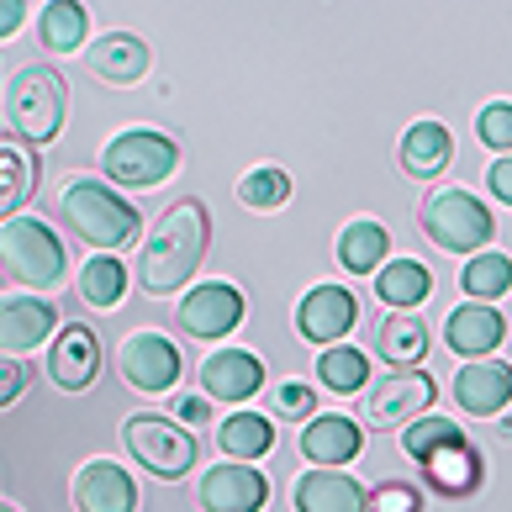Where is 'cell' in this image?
<instances>
[{
	"instance_id": "42",
	"label": "cell",
	"mask_w": 512,
	"mask_h": 512,
	"mask_svg": "<svg viewBox=\"0 0 512 512\" xmlns=\"http://www.w3.org/2000/svg\"><path fill=\"white\" fill-rule=\"evenodd\" d=\"M0 512H16V507H11V502H0Z\"/></svg>"
},
{
	"instance_id": "5",
	"label": "cell",
	"mask_w": 512,
	"mask_h": 512,
	"mask_svg": "<svg viewBox=\"0 0 512 512\" xmlns=\"http://www.w3.org/2000/svg\"><path fill=\"white\" fill-rule=\"evenodd\" d=\"M417 227L439 243V249L449 254H486V243L497 238V222H491L486 201H476L470 191H454V185H444V191L423 196V206H417Z\"/></svg>"
},
{
	"instance_id": "4",
	"label": "cell",
	"mask_w": 512,
	"mask_h": 512,
	"mask_svg": "<svg viewBox=\"0 0 512 512\" xmlns=\"http://www.w3.org/2000/svg\"><path fill=\"white\" fill-rule=\"evenodd\" d=\"M106 180H117L122 191H154L180 169V138H169L159 127H122L101 154Z\"/></svg>"
},
{
	"instance_id": "10",
	"label": "cell",
	"mask_w": 512,
	"mask_h": 512,
	"mask_svg": "<svg viewBox=\"0 0 512 512\" xmlns=\"http://www.w3.org/2000/svg\"><path fill=\"white\" fill-rule=\"evenodd\" d=\"M175 322L185 338H206L217 344L243 322V291L227 286V280H201V286L185 291V301L175 307Z\"/></svg>"
},
{
	"instance_id": "16",
	"label": "cell",
	"mask_w": 512,
	"mask_h": 512,
	"mask_svg": "<svg viewBox=\"0 0 512 512\" xmlns=\"http://www.w3.org/2000/svg\"><path fill=\"white\" fill-rule=\"evenodd\" d=\"M201 507L206 512H259L270 502V476H259L254 465H212L201 476Z\"/></svg>"
},
{
	"instance_id": "7",
	"label": "cell",
	"mask_w": 512,
	"mask_h": 512,
	"mask_svg": "<svg viewBox=\"0 0 512 512\" xmlns=\"http://www.w3.org/2000/svg\"><path fill=\"white\" fill-rule=\"evenodd\" d=\"M122 444L127 454L138 460L148 476H159V481H180V476H191V465H196V433H185L175 417H159V412H138V417H127L122 423Z\"/></svg>"
},
{
	"instance_id": "18",
	"label": "cell",
	"mask_w": 512,
	"mask_h": 512,
	"mask_svg": "<svg viewBox=\"0 0 512 512\" xmlns=\"http://www.w3.org/2000/svg\"><path fill=\"white\" fill-rule=\"evenodd\" d=\"M74 512H138V481L111 460H85L74 470Z\"/></svg>"
},
{
	"instance_id": "32",
	"label": "cell",
	"mask_w": 512,
	"mask_h": 512,
	"mask_svg": "<svg viewBox=\"0 0 512 512\" xmlns=\"http://www.w3.org/2000/svg\"><path fill=\"white\" fill-rule=\"evenodd\" d=\"M317 381L328 386V391H338V396H349V391H370V359H365V349H322L317 354Z\"/></svg>"
},
{
	"instance_id": "17",
	"label": "cell",
	"mask_w": 512,
	"mask_h": 512,
	"mask_svg": "<svg viewBox=\"0 0 512 512\" xmlns=\"http://www.w3.org/2000/svg\"><path fill=\"white\" fill-rule=\"evenodd\" d=\"M454 402L470 417H497L512 407V365L507 359H470L454 375Z\"/></svg>"
},
{
	"instance_id": "37",
	"label": "cell",
	"mask_w": 512,
	"mask_h": 512,
	"mask_svg": "<svg viewBox=\"0 0 512 512\" xmlns=\"http://www.w3.org/2000/svg\"><path fill=\"white\" fill-rule=\"evenodd\" d=\"M476 132H481L486 148H497V154L507 159V154H512V101H491V106L481 111Z\"/></svg>"
},
{
	"instance_id": "23",
	"label": "cell",
	"mask_w": 512,
	"mask_h": 512,
	"mask_svg": "<svg viewBox=\"0 0 512 512\" xmlns=\"http://www.w3.org/2000/svg\"><path fill=\"white\" fill-rule=\"evenodd\" d=\"M370 491L344 470H307L296 476V512H365Z\"/></svg>"
},
{
	"instance_id": "21",
	"label": "cell",
	"mask_w": 512,
	"mask_h": 512,
	"mask_svg": "<svg viewBox=\"0 0 512 512\" xmlns=\"http://www.w3.org/2000/svg\"><path fill=\"white\" fill-rule=\"evenodd\" d=\"M85 64L106 85H138L143 74H148V64H154V53H148V43H143L138 32H106V37L90 43Z\"/></svg>"
},
{
	"instance_id": "27",
	"label": "cell",
	"mask_w": 512,
	"mask_h": 512,
	"mask_svg": "<svg viewBox=\"0 0 512 512\" xmlns=\"http://www.w3.org/2000/svg\"><path fill=\"white\" fill-rule=\"evenodd\" d=\"M386 249H391V233H386V222H375V217H354L344 233H338V264H344L349 275H375L386 264Z\"/></svg>"
},
{
	"instance_id": "38",
	"label": "cell",
	"mask_w": 512,
	"mask_h": 512,
	"mask_svg": "<svg viewBox=\"0 0 512 512\" xmlns=\"http://www.w3.org/2000/svg\"><path fill=\"white\" fill-rule=\"evenodd\" d=\"M27 386H32V370L22 365V359H6V354H0V412L22 402Z\"/></svg>"
},
{
	"instance_id": "25",
	"label": "cell",
	"mask_w": 512,
	"mask_h": 512,
	"mask_svg": "<svg viewBox=\"0 0 512 512\" xmlns=\"http://www.w3.org/2000/svg\"><path fill=\"white\" fill-rule=\"evenodd\" d=\"M37 191V148L22 138H0V227H6Z\"/></svg>"
},
{
	"instance_id": "19",
	"label": "cell",
	"mask_w": 512,
	"mask_h": 512,
	"mask_svg": "<svg viewBox=\"0 0 512 512\" xmlns=\"http://www.w3.org/2000/svg\"><path fill=\"white\" fill-rule=\"evenodd\" d=\"M359 449H365V433L344 412H317L301 428V454L312 460V470H344L349 460H359Z\"/></svg>"
},
{
	"instance_id": "31",
	"label": "cell",
	"mask_w": 512,
	"mask_h": 512,
	"mask_svg": "<svg viewBox=\"0 0 512 512\" xmlns=\"http://www.w3.org/2000/svg\"><path fill=\"white\" fill-rule=\"evenodd\" d=\"M460 291H465V301H497V296H507L512 291V254H497V249L476 254L460 270Z\"/></svg>"
},
{
	"instance_id": "24",
	"label": "cell",
	"mask_w": 512,
	"mask_h": 512,
	"mask_svg": "<svg viewBox=\"0 0 512 512\" xmlns=\"http://www.w3.org/2000/svg\"><path fill=\"white\" fill-rule=\"evenodd\" d=\"M402 175H412V180H439L444 169H449V159H454V138H449V127L444 122H412L407 127V138H402Z\"/></svg>"
},
{
	"instance_id": "15",
	"label": "cell",
	"mask_w": 512,
	"mask_h": 512,
	"mask_svg": "<svg viewBox=\"0 0 512 512\" xmlns=\"http://www.w3.org/2000/svg\"><path fill=\"white\" fill-rule=\"evenodd\" d=\"M53 328H59V307L48 296H0V354L6 359L48 344Z\"/></svg>"
},
{
	"instance_id": "33",
	"label": "cell",
	"mask_w": 512,
	"mask_h": 512,
	"mask_svg": "<svg viewBox=\"0 0 512 512\" xmlns=\"http://www.w3.org/2000/svg\"><path fill=\"white\" fill-rule=\"evenodd\" d=\"M238 201L249 206V212H275V206L291 201V175L275 169V164H259L238 180Z\"/></svg>"
},
{
	"instance_id": "3",
	"label": "cell",
	"mask_w": 512,
	"mask_h": 512,
	"mask_svg": "<svg viewBox=\"0 0 512 512\" xmlns=\"http://www.w3.org/2000/svg\"><path fill=\"white\" fill-rule=\"evenodd\" d=\"M69 111V85L53 64H27L6 80V122L27 148H43L59 138Z\"/></svg>"
},
{
	"instance_id": "6",
	"label": "cell",
	"mask_w": 512,
	"mask_h": 512,
	"mask_svg": "<svg viewBox=\"0 0 512 512\" xmlns=\"http://www.w3.org/2000/svg\"><path fill=\"white\" fill-rule=\"evenodd\" d=\"M0 259H6V270L22 280V286H37V291H53L69 275L64 238L53 233L43 217H11L0 227Z\"/></svg>"
},
{
	"instance_id": "36",
	"label": "cell",
	"mask_w": 512,
	"mask_h": 512,
	"mask_svg": "<svg viewBox=\"0 0 512 512\" xmlns=\"http://www.w3.org/2000/svg\"><path fill=\"white\" fill-rule=\"evenodd\" d=\"M270 407H275V417H291V423H312V417H317V391H312L307 381H286V386H275Z\"/></svg>"
},
{
	"instance_id": "13",
	"label": "cell",
	"mask_w": 512,
	"mask_h": 512,
	"mask_svg": "<svg viewBox=\"0 0 512 512\" xmlns=\"http://www.w3.org/2000/svg\"><path fill=\"white\" fill-rule=\"evenodd\" d=\"M48 375L59 391H90L101 375V333L90 328V322L59 328V338H53V349H48Z\"/></svg>"
},
{
	"instance_id": "14",
	"label": "cell",
	"mask_w": 512,
	"mask_h": 512,
	"mask_svg": "<svg viewBox=\"0 0 512 512\" xmlns=\"http://www.w3.org/2000/svg\"><path fill=\"white\" fill-rule=\"evenodd\" d=\"M201 391L206 402H249L264 391V359L254 349H212L201 365Z\"/></svg>"
},
{
	"instance_id": "28",
	"label": "cell",
	"mask_w": 512,
	"mask_h": 512,
	"mask_svg": "<svg viewBox=\"0 0 512 512\" xmlns=\"http://www.w3.org/2000/svg\"><path fill=\"white\" fill-rule=\"evenodd\" d=\"M37 37H43L48 53H80L85 37H90V11L74 6V0H53V6H43V16H37Z\"/></svg>"
},
{
	"instance_id": "35",
	"label": "cell",
	"mask_w": 512,
	"mask_h": 512,
	"mask_svg": "<svg viewBox=\"0 0 512 512\" xmlns=\"http://www.w3.org/2000/svg\"><path fill=\"white\" fill-rule=\"evenodd\" d=\"M365 512H423V486H412V481H381V486H370Z\"/></svg>"
},
{
	"instance_id": "8",
	"label": "cell",
	"mask_w": 512,
	"mask_h": 512,
	"mask_svg": "<svg viewBox=\"0 0 512 512\" xmlns=\"http://www.w3.org/2000/svg\"><path fill=\"white\" fill-rule=\"evenodd\" d=\"M117 370H122V381H127L132 391L164 396V391H175L180 370H185V359H180V349H175V338H164V333H154V328H143V333H127V338H122Z\"/></svg>"
},
{
	"instance_id": "1",
	"label": "cell",
	"mask_w": 512,
	"mask_h": 512,
	"mask_svg": "<svg viewBox=\"0 0 512 512\" xmlns=\"http://www.w3.org/2000/svg\"><path fill=\"white\" fill-rule=\"evenodd\" d=\"M206 243H212V212H206V201H196V196L175 201L143 243L138 286L148 296H175L180 286H191V275L206 259Z\"/></svg>"
},
{
	"instance_id": "9",
	"label": "cell",
	"mask_w": 512,
	"mask_h": 512,
	"mask_svg": "<svg viewBox=\"0 0 512 512\" xmlns=\"http://www.w3.org/2000/svg\"><path fill=\"white\" fill-rule=\"evenodd\" d=\"M433 396H439V386H433L428 370H386L365 391V417L375 428H407L433 412Z\"/></svg>"
},
{
	"instance_id": "2",
	"label": "cell",
	"mask_w": 512,
	"mask_h": 512,
	"mask_svg": "<svg viewBox=\"0 0 512 512\" xmlns=\"http://www.w3.org/2000/svg\"><path fill=\"white\" fill-rule=\"evenodd\" d=\"M59 212H64V222L74 227V233H80L90 249H101V254L132 243V238H138V227H143L138 206L122 201L111 185L90 180V175H64V185H59Z\"/></svg>"
},
{
	"instance_id": "26",
	"label": "cell",
	"mask_w": 512,
	"mask_h": 512,
	"mask_svg": "<svg viewBox=\"0 0 512 512\" xmlns=\"http://www.w3.org/2000/svg\"><path fill=\"white\" fill-rule=\"evenodd\" d=\"M433 291V270L423 259H391L375 270V296L386 301L391 312H417Z\"/></svg>"
},
{
	"instance_id": "30",
	"label": "cell",
	"mask_w": 512,
	"mask_h": 512,
	"mask_svg": "<svg viewBox=\"0 0 512 512\" xmlns=\"http://www.w3.org/2000/svg\"><path fill=\"white\" fill-rule=\"evenodd\" d=\"M127 296V264L117 254H96L90 264H80V301L96 312H111Z\"/></svg>"
},
{
	"instance_id": "22",
	"label": "cell",
	"mask_w": 512,
	"mask_h": 512,
	"mask_svg": "<svg viewBox=\"0 0 512 512\" xmlns=\"http://www.w3.org/2000/svg\"><path fill=\"white\" fill-rule=\"evenodd\" d=\"M433 349V333L417 312H386L375 328V354L386 359V370H423V359Z\"/></svg>"
},
{
	"instance_id": "34",
	"label": "cell",
	"mask_w": 512,
	"mask_h": 512,
	"mask_svg": "<svg viewBox=\"0 0 512 512\" xmlns=\"http://www.w3.org/2000/svg\"><path fill=\"white\" fill-rule=\"evenodd\" d=\"M449 439H460V423H449V417H417V423H407V433H402V449H407V460H417L423 465L439 444H449Z\"/></svg>"
},
{
	"instance_id": "20",
	"label": "cell",
	"mask_w": 512,
	"mask_h": 512,
	"mask_svg": "<svg viewBox=\"0 0 512 512\" xmlns=\"http://www.w3.org/2000/svg\"><path fill=\"white\" fill-rule=\"evenodd\" d=\"M444 338H449V349L470 365V359H491V349H502L507 322H502L497 307H486V301H465V307L449 312Z\"/></svg>"
},
{
	"instance_id": "29",
	"label": "cell",
	"mask_w": 512,
	"mask_h": 512,
	"mask_svg": "<svg viewBox=\"0 0 512 512\" xmlns=\"http://www.w3.org/2000/svg\"><path fill=\"white\" fill-rule=\"evenodd\" d=\"M217 444H222V454H233L238 465H249V460L275 449V428H270V417H259V412H233V417H222Z\"/></svg>"
},
{
	"instance_id": "11",
	"label": "cell",
	"mask_w": 512,
	"mask_h": 512,
	"mask_svg": "<svg viewBox=\"0 0 512 512\" xmlns=\"http://www.w3.org/2000/svg\"><path fill=\"white\" fill-rule=\"evenodd\" d=\"M354 322H359V301L344 286H312L307 296H301V307H296V333L307 338V344H317V349L344 344Z\"/></svg>"
},
{
	"instance_id": "39",
	"label": "cell",
	"mask_w": 512,
	"mask_h": 512,
	"mask_svg": "<svg viewBox=\"0 0 512 512\" xmlns=\"http://www.w3.org/2000/svg\"><path fill=\"white\" fill-rule=\"evenodd\" d=\"M486 191L497 196L502 206H512V154H507V159H497V164L486 169Z\"/></svg>"
},
{
	"instance_id": "12",
	"label": "cell",
	"mask_w": 512,
	"mask_h": 512,
	"mask_svg": "<svg viewBox=\"0 0 512 512\" xmlns=\"http://www.w3.org/2000/svg\"><path fill=\"white\" fill-rule=\"evenodd\" d=\"M481 481H486V460H481V449L465 439H449V444H439L423 460V486L433 491V497H449V502H460V497H476L481 491Z\"/></svg>"
},
{
	"instance_id": "40",
	"label": "cell",
	"mask_w": 512,
	"mask_h": 512,
	"mask_svg": "<svg viewBox=\"0 0 512 512\" xmlns=\"http://www.w3.org/2000/svg\"><path fill=\"white\" fill-rule=\"evenodd\" d=\"M27 11H32V6H22V0H0V37H16V32H22Z\"/></svg>"
},
{
	"instance_id": "41",
	"label": "cell",
	"mask_w": 512,
	"mask_h": 512,
	"mask_svg": "<svg viewBox=\"0 0 512 512\" xmlns=\"http://www.w3.org/2000/svg\"><path fill=\"white\" fill-rule=\"evenodd\" d=\"M175 412H180V423H206V417H212V402H206V396H185Z\"/></svg>"
}]
</instances>
